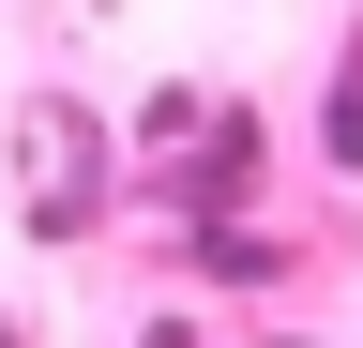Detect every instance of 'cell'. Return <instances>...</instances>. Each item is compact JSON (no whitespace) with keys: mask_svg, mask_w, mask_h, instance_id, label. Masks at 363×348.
<instances>
[{"mask_svg":"<svg viewBox=\"0 0 363 348\" xmlns=\"http://www.w3.org/2000/svg\"><path fill=\"white\" fill-rule=\"evenodd\" d=\"M333 167H363V46H348V76H333Z\"/></svg>","mask_w":363,"mask_h":348,"instance_id":"1","label":"cell"}]
</instances>
